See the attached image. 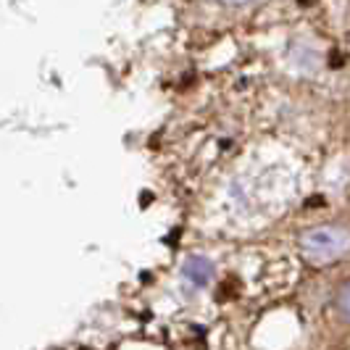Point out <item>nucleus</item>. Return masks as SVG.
<instances>
[{"instance_id":"nucleus-1","label":"nucleus","mask_w":350,"mask_h":350,"mask_svg":"<svg viewBox=\"0 0 350 350\" xmlns=\"http://www.w3.org/2000/svg\"><path fill=\"white\" fill-rule=\"evenodd\" d=\"M306 258L314 263H329L342 258L350 250V232L345 227H334V224H324V227L308 229L300 240Z\"/></svg>"},{"instance_id":"nucleus-2","label":"nucleus","mask_w":350,"mask_h":350,"mask_svg":"<svg viewBox=\"0 0 350 350\" xmlns=\"http://www.w3.org/2000/svg\"><path fill=\"white\" fill-rule=\"evenodd\" d=\"M182 274H185V280L195 284V287H206L211 280V274H213V269H211V263L206 258H190V261L185 263V269H182Z\"/></svg>"},{"instance_id":"nucleus-3","label":"nucleus","mask_w":350,"mask_h":350,"mask_svg":"<svg viewBox=\"0 0 350 350\" xmlns=\"http://www.w3.org/2000/svg\"><path fill=\"white\" fill-rule=\"evenodd\" d=\"M337 308H340V314L350 321V282H345V284L340 287V293H337Z\"/></svg>"},{"instance_id":"nucleus-4","label":"nucleus","mask_w":350,"mask_h":350,"mask_svg":"<svg viewBox=\"0 0 350 350\" xmlns=\"http://www.w3.org/2000/svg\"><path fill=\"white\" fill-rule=\"evenodd\" d=\"M224 3H229V5H243V3H250V0H224Z\"/></svg>"}]
</instances>
